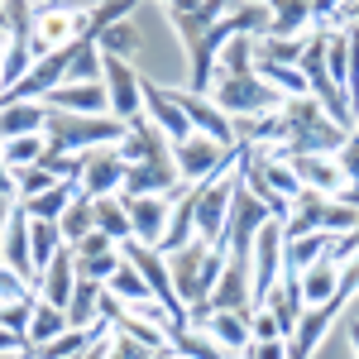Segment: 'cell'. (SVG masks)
I'll use <instances>...</instances> for the list:
<instances>
[{"label":"cell","instance_id":"obj_1","mask_svg":"<svg viewBox=\"0 0 359 359\" xmlns=\"http://www.w3.org/2000/svg\"><path fill=\"white\" fill-rule=\"evenodd\" d=\"M350 135L355 130H340L311 91L283 101V149L278 154H340V144Z\"/></svg>","mask_w":359,"mask_h":359},{"label":"cell","instance_id":"obj_2","mask_svg":"<svg viewBox=\"0 0 359 359\" xmlns=\"http://www.w3.org/2000/svg\"><path fill=\"white\" fill-rule=\"evenodd\" d=\"M168 259V273H172V287L182 306H196V302H211L216 283H221V269H225V249L211 245L196 235L192 245H182L177 254H163Z\"/></svg>","mask_w":359,"mask_h":359},{"label":"cell","instance_id":"obj_3","mask_svg":"<svg viewBox=\"0 0 359 359\" xmlns=\"http://www.w3.org/2000/svg\"><path fill=\"white\" fill-rule=\"evenodd\" d=\"M130 135L125 120L115 115H72V111H48V125H43V139L57 154H91V149H111Z\"/></svg>","mask_w":359,"mask_h":359},{"label":"cell","instance_id":"obj_4","mask_svg":"<svg viewBox=\"0 0 359 359\" xmlns=\"http://www.w3.org/2000/svg\"><path fill=\"white\" fill-rule=\"evenodd\" d=\"M216 106H221L230 120H249V115H269V111H283V96L273 86L264 82L259 72H240V77H225L216 72V82L206 91Z\"/></svg>","mask_w":359,"mask_h":359},{"label":"cell","instance_id":"obj_5","mask_svg":"<svg viewBox=\"0 0 359 359\" xmlns=\"http://www.w3.org/2000/svg\"><path fill=\"white\" fill-rule=\"evenodd\" d=\"M355 221H359V211L345 206L340 196L302 192L292 201V221L283 225V240H297V235H311V230H321V235H345V230H355Z\"/></svg>","mask_w":359,"mask_h":359},{"label":"cell","instance_id":"obj_6","mask_svg":"<svg viewBox=\"0 0 359 359\" xmlns=\"http://www.w3.org/2000/svg\"><path fill=\"white\" fill-rule=\"evenodd\" d=\"M91 15L86 10H67V5H39L34 10V25H29V53L48 57L57 48H72L77 39H86Z\"/></svg>","mask_w":359,"mask_h":359},{"label":"cell","instance_id":"obj_7","mask_svg":"<svg viewBox=\"0 0 359 359\" xmlns=\"http://www.w3.org/2000/svg\"><path fill=\"white\" fill-rule=\"evenodd\" d=\"M230 201H235V168L211 177V182H196L192 187V211H196V235L225 249V225H230Z\"/></svg>","mask_w":359,"mask_h":359},{"label":"cell","instance_id":"obj_8","mask_svg":"<svg viewBox=\"0 0 359 359\" xmlns=\"http://www.w3.org/2000/svg\"><path fill=\"white\" fill-rule=\"evenodd\" d=\"M172 163H177V177L182 182H211V177H221L235 168V149H225L216 139L206 135H187L182 144H172Z\"/></svg>","mask_w":359,"mask_h":359},{"label":"cell","instance_id":"obj_9","mask_svg":"<svg viewBox=\"0 0 359 359\" xmlns=\"http://www.w3.org/2000/svg\"><path fill=\"white\" fill-rule=\"evenodd\" d=\"M269 221H273L269 206H264V201L235 177V201H230V225H225V254L249 259V254H254V240H259V230H264Z\"/></svg>","mask_w":359,"mask_h":359},{"label":"cell","instance_id":"obj_10","mask_svg":"<svg viewBox=\"0 0 359 359\" xmlns=\"http://www.w3.org/2000/svg\"><path fill=\"white\" fill-rule=\"evenodd\" d=\"M283 225L269 221L254 240V254H249V283H254V311L273 297V287L283 283Z\"/></svg>","mask_w":359,"mask_h":359},{"label":"cell","instance_id":"obj_11","mask_svg":"<svg viewBox=\"0 0 359 359\" xmlns=\"http://www.w3.org/2000/svg\"><path fill=\"white\" fill-rule=\"evenodd\" d=\"M101 82H106V96H111V115L115 120H125V125L144 120V77H139L125 57H106V77H101Z\"/></svg>","mask_w":359,"mask_h":359},{"label":"cell","instance_id":"obj_12","mask_svg":"<svg viewBox=\"0 0 359 359\" xmlns=\"http://www.w3.org/2000/svg\"><path fill=\"white\" fill-rule=\"evenodd\" d=\"M125 158H120V149H91L82 154V177H77V187H82L91 201H101V196H120V182H125Z\"/></svg>","mask_w":359,"mask_h":359},{"label":"cell","instance_id":"obj_13","mask_svg":"<svg viewBox=\"0 0 359 359\" xmlns=\"http://www.w3.org/2000/svg\"><path fill=\"white\" fill-rule=\"evenodd\" d=\"M292 172H297V182H302V192H321V196H340L350 182H345V172L335 163V154H283Z\"/></svg>","mask_w":359,"mask_h":359},{"label":"cell","instance_id":"obj_14","mask_svg":"<svg viewBox=\"0 0 359 359\" xmlns=\"http://www.w3.org/2000/svg\"><path fill=\"white\" fill-rule=\"evenodd\" d=\"M130 206V235L139 245L158 249L168 235V216H172V196H125Z\"/></svg>","mask_w":359,"mask_h":359},{"label":"cell","instance_id":"obj_15","mask_svg":"<svg viewBox=\"0 0 359 359\" xmlns=\"http://www.w3.org/2000/svg\"><path fill=\"white\" fill-rule=\"evenodd\" d=\"M211 311H249L254 316V283H249V259L225 254L221 283L211 292Z\"/></svg>","mask_w":359,"mask_h":359},{"label":"cell","instance_id":"obj_16","mask_svg":"<svg viewBox=\"0 0 359 359\" xmlns=\"http://www.w3.org/2000/svg\"><path fill=\"white\" fill-rule=\"evenodd\" d=\"M115 149H120V158H125V163H172V139H168L149 115L135 120V125H130V135L120 139Z\"/></svg>","mask_w":359,"mask_h":359},{"label":"cell","instance_id":"obj_17","mask_svg":"<svg viewBox=\"0 0 359 359\" xmlns=\"http://www.w3.org/2000/svg\"><path fill=\"white\" fill-rule=\"evenodd\" d=\"M144 115H149L172 144H182L187 135H196L187 111H182V101H177V91H163L158 82H144Z\"/></svg>","mask_w":359,"mask_h":359},{"label":"cell","instance_id":"obj_18","mask_svg":"<svg viewBox=\"0 0 359 359\" xmlns=\"http://www.w3.org/2000/svg\"><path fill=\"white\" fill-rule=\"evenodd\" d=\"M177 192H187L177 177V163H130L125 182H120V196H177Z\"/></svg>","mask_w":359,"mask_h":359},{"label":"cell","instance_id":"obj_19","mask_svg":"<svg viewBox=\"0 0 359 359\" xmlns=\"http://www.w3.org/2000/svg\"><path fill=\"white\" fill-rule=\"evenodd\" d=\"M177 101H182V111H187V120H192L196 135L216 139V144H225V149H235V120L211 101V96H196V91H177Z\"/></svg>","mask_w":359,"mask_h":359},{"label":"cell","instance_id":"obj_20","mask_svg":"<svg viewBox=\"0 0 359 359\" xmlns=\"http://www.w3.org/2000/svg\"><path fill=\"white\" fill-rule=\"evenodd\" d=\"M43 106L72 115H111V96H106V82H62L43 96Z\"/></svg>","mask_w":359,"mask_h":359},{"label":"cell","instance_id":"obj_21","mask_svg":"<svg viewBox=\"0 0 359 359\" xmlns=\"http://www.w3.org/2000/svg\"><path fill=\"white\" fill-rule=\"evenodd\" d=\"M29 211L15 201V211H10V225H5V269H15V273L25 278L29 287H39V269H34V249H29Z\"/></svg>","mask_w":359,"mask_h":359},{"label":"cell","instance_id":"obj_22","mask_svg":"<svg viewBox=\"0 0 359 359\" xmlns=\"http://www.w3.org/2000/svg\"><path fill=\"white\" fill-rule=\"evenodd\" d=\"M43 302H53V306H62L67 311V302H72V292H77V254L62 245L53 254V264L43 269V278H39V287H34Z\"/></svg>","mask_w":359,"mask_h":359},{"label":"cell","instance_id":"obj_23","mask_svg":"<svg viewBox=\"0 0 359 359\" xmlns=\"http://www.w3.org/2000/svg\"><path fill=\"white\" fill-rule=\"evenodd\" d=\"M206 335H211L230 359H240L249 350V340H254V335H249V311H216V316L206 321Z\"/></svg>","mask_w":359,"mask_h":359},{"label":"cell","instance_id":"obj_24","mask_svg":"<svg viewBox=\"0 0 359 359\" xmlns=\"http://www.w3.org/2000/svg\"><path fill=\"white\" fill-rule=\"evenodd\" d=\"M48 125V106L43 101H15V106H0V144L20 135H43Z\"/></svg>","mask_w":359,"mask_h":359},{"label":"cell","instance_id":"obj_25","mask_svg":"<svg viewBox=\"0 0 359 359\" xmlns=\"http://www.w3.org/2000/svg\"><path fill=\"white\" fill-rule=\"evenodd\" d=\"M196 240V211H192V187L172 196V216H168V235H163V254H177L182 245Z\"/></svg>","mask_w":359,"mask_h":359},{"label":"cell","instance_id":"obj_26","mask_svg":"<svg viewBox=\"0 0 359 359\" xmlns=\"http://www.w3.org/2000/svg\"><path fill=\"white\" fill-rule=\"evenodd\" d=\"M101 297H106V283L77 278V292H72V302H67V326L91 331V326L101 321Z\"/></svg>","mask_w":359,"mask_h":359},{"label":"cell","instance_id":"obj_27","mask_svg":"<svg viewBox=\"0 0 359 359\" xmlns=\"http://www.w3.org/2000/svg\"><path fill=\"white\" fill-rule=\"evenodd\" d=\"M259 5H269V15H273L269 34L278 39H302V29L311 25V0H259Z\"/></svg>","mask_w":359,"mask_h":359},{"label":"cell","instance_id":"obj_28","mask_svg":"<svg viewBox=\"0 0 359 359\" xmlns=\"http://www.w3.org/2000/svg\"><path fill=\"white\" fill-rule=\"evenodd\" d=\"M57 230H62V245H67V249L82 245L86 235L96 230V201H91L86 192H77V196H72V206L57 216Z\"/></svg>","mask_w":359,"mask_h":359},{"label":"cell","instance_id":"obj_29","mask_svg":"<svg viewBox=\"0 0 359 359\" xmlns=\"http://www.w3.org/2000/svg\"><path fill=\"white\" fill-rule=\"evenodd\" d=\"M335 283H340V264H335L331 254H326V259H316V264L302 273V297H306V306L331 302V297H335Z\"/></svg>","mask_w":359,"mask_h":359},{"label":"cell","instance_id":"obj_30","mask_svg":"<svg viewBox=\"0 0 359 359\" xmlns=\"http://www.w3.org/2000/svg\"><path fill=\"white\" fill-rule=\"evenodd\" d=\"M82 192L77 182H57V187H48V192H39V196H29V201H20L34 221H57L67 206H72V196Z\"/></svg>","mask_w":359,"mask_h":359},{"label":"cell","instance_id":"obj_31","mask_svg":"<svg viewBox=\"0 0 359 359\" xmlns=\"http://www.w3.org/2000/svg\"><path fill=\"white\" fill-rule=\"evenodd\" d=\"M62 331H67V311L39 297V306H34V321H29V350H39V345L57 340Z\"/></svg>","mask_w":359,"mask_h":359},{"label":"cell","instance_id":"obj_32","mask_svg":"<svg viewBox=\"0 0 359 359\" xmlns=\"http://www.w3.org/2000/svg\"><path fill=\"white\" fill-rule=\"evenodd\" d=\"M254 53H259V39H254V34H235L221 48V57H216V72H225V77L254 72Z\"/></svg>","mask_w":359,"mask_h":359},{"label":"cell","instance_id":"obj_33","mask_svg":"<svg viewBox=\"0 0 359 359\" xmlns=\"http://www.w3.org/2000/svg\"><path fill=\"white\" fill-rule=\"evenodd\" d=\"M34 221V216H29ZM29 249H34V269H39V278H43V269L53 264V254L62 249V230H57V221H34L29 225Z\"/></svg>","mask_w":359,"mask_h":359},{"label":"cell","instance_id":"obj_34","mask_svg":"<svg viewBox=\"0 0 359 359\" xmlns=\"http://www.w3.org/2000/svg\"><path fill=\"white\" fill-rule=\"evenodd\" d=\"M101 77H106V57H101V48H96V39H77L67 82H101Z\"/></svg>","mask_w":359,"mask_h":359},{"label":"cell","instance_id":"obj_35","mask_svg":"<svg viewBox=\"0 0 359 359\" xmlns=\"http://www.w3.org/2000/svg\"><path fill=\"white\" fill-rule=\"evenodd\" d=\"M96 230L111 235L115 245L130 240V206H125V196H101L96 201Z\"/></svg>","mask_w":359,"mask_h":359},{"label":"cell","instance_id":"obj_36","mask_svg":"<svg viewBox=\"0 0 359 359\" xmlns=\"http://www.w3.org/2000/svg\"><path fill=\"white\" fill-rule=\"evenodd\" d=\"M168 345H172L177 355H187V359H230L221 345L211 340V335H206V331H192V326L172 331V335H168Z\"/></svg>","mask_w":359,"mask_h":359},{"label":"cell","instance_id":"obj_37","mask_svg":"<svg viewBox=\"0 0 359 359\" xmlns=\"http://www.w3.org/2000/svg\"><path fill=\"white\" fill-rule=\"evenodd\" d=\"M0 154H5V163H10L15 172H20V168H34L39 158H43V154H48V139H43V135H20V139H5V144H0Z\"/></svg>","mask_w":359,"mask_h":359},{"label":"cell","instance_id":"obj_38","mask_svg":"<svg viewBox=\"0 0 359 359\" xmlns=\"http://www.w3.org/2000/svg\"><path fill=\"white\" fill-rule=\"evenodd\" d=\"M106 292H111V297H120L125 306L149 302V297H154V292H149V283L139 278V269H135V264H120V269H115V278L106 283Z\"/></svg>","mask_w":359,"mask_h":359},{"label":"cell","instance_id":"obj_39","mask_svg":"<svg viewBox=\"0 0 359 359\" xmlns=\"http://www.w3.org/2000/svg\"><path fill=\"white\" fill-rule=\"evenodd\" d=\"M96 48H101L106 57H125V62H130V57L139 53V29L130 25V20H120V25H111L101 39H96Z\"/></svg>","mask_w":359,"mask_h":359},{"label":"cell","instance_id":"obj_40","mask_svg":"<svg viewBox=\"0 0 359 359\" xmlns=\"http://www.w3.org/2000/svg\"><path fill=\"white\" fill-rule=\"evenodd\" d=\"M326 72H331L335 82L345 86V96H350V34H345V29H331V39H326Z\"/></svg>","mask_w":359,"mask_h":359},{"label":"cell","instance_id":"obj_41","mask_svg":"<svg viewBox=\"0 0 359 359\" xmlns=\"http://www.w3.org/2000/svg\"><path fill=\"white\" fill-rule=\"evenodd\" d=\"M302 48H306V34H302V39H278V34H264L254 57H269V62H287V67H297V62H302Z\"/></svg>","mask_w":359,"mask_h":359},{"label":"cell","instance_id":"obj_42","mask_svg":"<svg viewBox=\"0 0 359 359\" xmlns=\"http://www.w3.org/2000/svg\"><path fill=\"white\" fill-rule=\"evenodd\" d=\"M34 306H39V292H29V297H20V302H0V326H5V331H15L20 340H29Z\"/></svg>","mask_w":359,"mask_h":359},{"label":"cell","instance_id":"obj_43","mask_svg":"<svg viewBox=\"0 0 359 359\" xmlns=\"http://www.w3.org/2000/svg\"><path fill=\"white\" fill-rule=\"evenodd\" d=\"M120 264H125V254H120V249H111V254H96V259H77V278H91V283H111Z\"/></svg>","mask_w":359,"mask_h":359},{"label":"cell","instance_id":"obj_44","mask_svg":"<svg viewBox=\"0 0 359 359\" xmlns=\"http://www.w3.org/2000/svg\"><path fill=\"white\" fill-rule=\"evenodd\" d=\"M15 182H20V201H29V196H39V192H48V187H57V177L48 172V168H20L15 172Z\"/></svg>","mask_w":359,"mask_h":359},{"label":"cell","instance_id":"obj_45","mask_svg":"<svg viewBox=\"0 0 359 359\" xmlns=\"http://www.w3.org/2000/svg\"><path fill=\"white\" fill-rule=\"evenodd\" d=\"M249 335H254V340H287V326L278 321L269 306H259V311L249 316Z\"/></svg>","mask_w":359,"mask_h":359},{"label":"cell","instance_id":"obj_46","mask_svg":"<svg viewBox=\"0 0 359 359\" xmlns=\"http://www.w3.org/2000/svg\"><path fill=\"white\" fill-rule=\"evenodd\" d=\"M335 163H340V172H345V182H350V187H359V130L345 139V144H340Z\"/></svg>","mask_w":359,"mask_h":359},{"label":"cell","instance_id":"obj_47","mask_svg":"<svg viewBox=\"0 0 359 359\" xmlns=\"http://www.w3.org/2000/svg\"><path fill=\"white\" fill-rule=\"evenodd\" d=\"M29 292H34V287H29L25 278L0 264V302H20V297H29Z\"/></svg>","mask_w":359,"mask_h":359},{"label":"cell","instance_id":"obj_48","mask_svg":"<svg viewBox=\"0 0 359 359\" xmlns=\"http://www.w3.org/2000/svg\"><path fill=\"white\" fill-rule=\"evenodd\" d=\"M111 359H154V350L139 345V340H130V335H115L111 331Z\"/></svg>","mask_w":359,"mask_h":359},{"label":"cell","instance_id":"obj_49","mask_svg":"<svg viewBox=\"0 0 359 359\" xmlns=\"http://www.w3.org/2000/svg\"><path fill=\"white\" fill-rule=\"evenodd\" d=\"M111 249H120L111 240V235H101V230H91V235H86L82 245H72V254H77V259H96V254H111Z\"/></svg>","mask_w":359,"mask_h":359},{"label":"cell","instance_id":"obj_50","mask_svg":"<svg viewBox=\"0 0 359 359\" xmlns=\"http://www.w3.org/2000/svg\"><path fill=\"white\" fill-rule=\"evenodd\" d=\"M240 359H287V340H249Z\"/></svg>","mask_w":359,"mask_h":359},{"label":"cell","instance_id":"obj_51","mask_svg":"<svg viewBox=\"0 0 359 359\" xmlns=\"http://www.w3.org/2000/svg\"><path fill=\"white\" fill-rule=\"evenodd\" d=\"M0 196H10V201H20V182H15V168L5 163V154H0Z\"/></svg>","mask_w":359,"mask_h":359},{"label":"cell","instance_id":"obj_52","mask_svg":"<svg viewBox=\"0 0 359 359\" xmlns=\"http://www.w3.org/2000/svg\"><path fill=\"white\" fill-rule=\"evenodd\" d=\"M25 350H29V340H20L15 331L0 326V355H25Z\"/></svg>","mask_w":359,"mask_h":359},{"label":"cell","instance_id":"obj_53","mask_svg":"<svg viewBox=\"0 0 359 359\" xmlns=\"http://www.w3.org/2000/svg\"><path fill=\"white\" fill-rule=\"evenodd\" d=\"M82 359H111V335H101V340H96V345H91Z\"/></svg>","mask_w":359,"mask_h":359},{"label":"cell","instance_id":"obj_54","mask_svg":"<svg viewBox=\"0 0 359 359\" xmlns=\"http://www.w3.org/2000/svg\"><path fill=\"white\" fill-rule=\"evenodd\" d=\"M340 25H359V0H350V5L340 10Z\"/></svg>","mask_w":359,"mask_h":359},{"label":"cell","instance_id":"obj_55","mask_svg":"<svg viewBox=\"0 0 359 359\" xmlns=\"http://www.w3.org/2000/svg\"><path fill=\"white\" fill-rule=\"evenodd\" d=\"M154 359H187V355H177L172 345H163V350H154Z\"/></svg>","mask_w":359,"mask_h":359},{"label":"cell","instance_id":"obj_56","mask_svg":"<svg viewBox=\"0 0 359 359\" xmlns=\"http://www.w3.org/2000/svg\"><path fill=\"white\" fill-rule=\"evenodd\" d=\"M5 48H10V43H0V91H5Z\"/></svg>","mask_w":359,"mask_h":359},{"label":"cell","instance_id":"obj_57","mask_svg":"<svg viewBox=\"0 0 359 359\" xmlns=\"http://www.w3.org/2000/svg\"><path fill=\"white\" fill-rule=\"evenodd\" d=\"M350 340H355V350H359V321H350Z\"/></svg>","mask_w":359,"mask_h":359},{"label":"cell","instance_id":"obj_58","mask_svg":"<svg viewBox=\"0 0 359 359\" xmlns=\"http://www.w3.org/2000/svg\"><path fill=\"white\" fill-rule=\"evenodd\" d=\"M350 106H355V130H359V96H355V101H350Z\"/></svg>","mask_w":359,"mask_h":359}]
</instances>
